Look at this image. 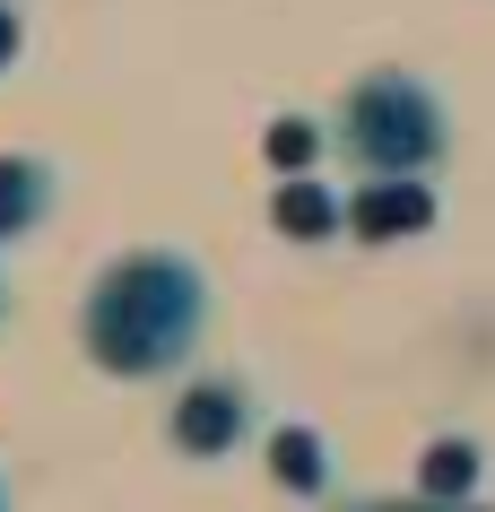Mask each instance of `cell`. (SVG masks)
Segmentation results:
<instances>
[{"instance_id": "obj_12", "label": "cell", "mask_w": 495, "mask_h": 512, "mask_svg": "<svg viewBox=\"0 0 495 512\" xmlns=\"http://www.w3.org/2000/svg\"><path fill=\"white\" fill-rule=\"evenodd\" d=\"M0 313H9V304H0Z\"/></svg>"}, {"instance_id": "obj_8", "label": "cell", "mask_w": 495, "mask_h": 512, "mask_svg": "<svg viewBox=\"0 0 495 512\" xmlns=\"http://www.w3.org/2000/svg\"><path fill=\"white\" fill-rule=\"evenodd\" d=\"M278 469H287L296 486H313V478H322V460H313V434H278Z\"/></svg>"}, {"instance_id": "obj_7", "label": "cell", "mask_w": 495, "mask_h": 512, "mask_svg": "<svg viewBox=\"0 0 495 512\" xmlns=\"http://www.w3.org/2000/svg\"><path fill=\"white\" fill-rule=\"evenodd\" d=\"M417 486H426V504L469 495V486H478V452H469V443H435V452H426V469H417Z\"/></svg>"}, {"instance_id": "obj_1", "label": "cell", "mask_w": 495, "mask_h": 512, "mask_svg": "<svg viewBox=\"0 0 495 512\" xmlns=\"http://www.w3.org/2000/svg\"><path fill=\"white\" fill-rule=\"evenodd\" d=\"M87 356L122 382H157L174 365H192L209 339V278L183 252H122L113 270H96L79 313Z\"/></svg>"}, {"instance_id": "obj_4", "label": "cell", "mask_w": 495, "mask_h": 512, "mask_svg": "<svg viewBox=\"0 0 495 512\" xmlns=\"http://www.w3.org/2000/svg\"><path fill=\"white\" fill-rule=\"evenodd\" d=\"M348 217H357V235L383 243V235H417V226L435 217V200H426V183H374Z\"/></svg>"}, {"instance_id": "obj_6", "label": "cell", "mask_w": 495, "mask_h": 512, "mask_svg": "<svg viewBox=\"0 0 495 512\" xmlns=\"http://www.w3.org/2000/svg\"><path fill=\"white\" fill-rule=\"evenodd\" d=\"M339 217H348V209H339V200H330L322 183H287V191H278V226H287V235H296V243L330 235Z\"/></svg>"}, {"instance_id": "obj_10", "label": "cell", "mask_w": 495, "mask_h": 512, "mask_svg": "<svg viewBox=\"0 0 495 512\" xmlns=\"http://www.w3.org/2000/svg\"><path fill=\"white\" fill-rule=\"evenodd\" d=\"M9 61H18V9L0 0V70H9Z\"/></svg>"}, {"instance_id": "obj_3", "label": "cell", "mask_w": 495, "mask_h": 512, "mask_svg": "<svg viewBox=\"0 0 495 512\" xmlns=\"http://www.w3.org/2000/svg\"><path fill=\"white\" fill-rule=\"evenodd\" d=\"M235 434H244V400H235L226 382H192V391L174 400V443H183V452L209 460V452H226Z\"/></svg>"}, {"instance_id": "obj_5", "label": "cell", "mask_w": 495, "mask_h": 512, "mask_svg": "<svg viewBox=\"0 0 495 512\" xmlns=\"http://www.w3.org/2000/svg\"><path fill=\"white\" fill-rule=\"evenodd\" d=\"M44 200H53V174L35 157H0V243H18L44 217Z\"/></svg>"}, {"instance_id": "obj_2", "label": "cell", "mask_w": 495, "mask_h": 512, "mask_svg": "<svg viewBox=\"0 0 495 512\" xmlns=\"http://www.w3.org/2000/svg\"><path fill=\"white\" fill-rule=\"evenodd\" d=\"M339 148H348L374 183H417V174L443 157V113H435V96L417 79L383 70V79H365L357 96L339 105Z\"/></svg>"}, {"instance_id": "obj_11", "label": "cell", "mask_w": 495, "mask_h": 512, "mask_svg": "<svg viewBox=\"0 0 495 512\" xmlns=\"http://www.w3.org/2000/svg\"><path fill=\"white\" fill-rule=\"evenodd\" d=\"M0 512H9V486H0Z\"/></svg>"}, {"instance_id": "obj_9", "label": "cell", "mask_w": 495, "mask_h": 512, "mask_svg": "<svg viewBox=\"0 0 495 512\" xmlns=\"http://www.w3.org/2000/svg\"><path fill=\"white\" fill-rule=\"evenodd\" d=\"M270 148H278V165H287V174H304V148H313V131H304V122H278Z\"/></svg>"}]
</instances>
